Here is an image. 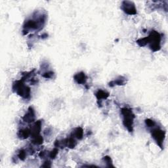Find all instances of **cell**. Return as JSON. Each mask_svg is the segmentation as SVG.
<instances>
[{
	"mask_svg": "<svg viewBox=\"0 0 168 168\" xmlns=\"http://www.w3.org/2000/svg\"><path fill=\"white\" fill-rule=\"evenodd\" d=\"M121 114L123 116V124L128 132L132 133L133 131V120L135 118V115L132 110L124 107L121 109Z\"/></svg>",
	"mask_w": 168,
	"mask_h": 168,
	"instance_id": "cell-1",
	"label": "cell"
},
{
	"mask_svg": "<svg viewBox=\"0 0 168 168\" xmlns=\"http://www.w3.org/2000/svg\"><path fill=\"white\" fill-rule=\"evenodd\" d=\"M13 90L17 95L23 97L25 99H28L30 98V93H31L30 88L25 85L24 81L22 80L13 83Z\"/></svg>",
	"mask_w": 168,
	"mask_h": 168,
	"instance_id": "cell-2",
	"label": "cell"
},
{
	"mask_svg": "<svg viewBox=\"0 0 168 168\" xmlns=\"http://www.w3.org/2000/svg\"><path fill=\"white\" fill-rule=\"evenodd\" d=\"M148 38L149 39V43L150 44V49L154 52L159 51L161 48V36L160 33L155 30H152Z\"/></svg>",
	"mask_w": 168,
	"mask_h": 168,
	"instance_id": "cell-3",
	"label": "cell"
},
{
	"mask_svg": "<svg viewBox=\"0 0 168 168\" xmlns=\"http://www.w3.org/2000/svg\"><path fill=\"white\" fill-rule=\"evenodd\" d=\"M151 133H152V137L153 139L156 140V143L158 144L161 149L163 148V143L165 139V132L162 131L160 128H155L153 129L151 131Z\"/></svg>",
	"mask_w": 168,
	"mask_h": 168,
	"instance_id": "cell-4",
	"label": "cell"
},
{
	"mask_svg": "<svg viewBox=\"0 0 168 168\" xmlns=\"http://www.w3.org/2000/svg\"><path fill=\"white\" fill-rule=\"evenodd\" d=\"M121 9L123 10L124 13L129 15H134L137 14V9L135 4L132 1H124L121 5Z\"/></svg>",
	"mask_w": 168,
	"mask_h": 168,
	"instance_id": "cell-5",
	"label": "cell"
},
{
	"mask_svg": "<svg viewBox=\"0 0 168 168\" xmlns=\"http://www.w3.org/2000/svg\"><path fill=\"white\" fill-rule=\"evenodd\" d=\"M22 120L26 123H32L35 120V112L32 106H30L28 109L27 112L23 116Z\"/></svg>",
	"mask_w": 168,
	"mask_h": 168,
	"instance_id": "cell-6",
	"label": "cell"
},
{
	"mask_svg": "<svg viewBox=\"0 0 168 168\" xmlns=\"http://www.w3.org/2000/svg\"><path fill=\"white\" fill-rule=\"evenodd\" d=\"M41 128H42V121L41 120H38V122H36L34 125H33L31 129V135L32 137H34L36 136L39 135V133L40 131H41Z\"/></svg>",
	"mask_w": 168,
	"mask_h": 168,
	"instance_id": "cell-7",
	"label": "cell"
},
{
	"mask_svg": "<svg viewBox=\"0 0 168 168\" xmlns=\"http://www.w3.org/2000/svg\"><path fill=\"white\" fill-rule=\"evenodd\" d=\"M74 79L78 84H85L87 82V77L85 74V73L83 72H80L77 73L74 76Z\"/></svg>",
	"mask_w": 168,
	"mask_h": 168,
	"instance_id": "cell-8",
	"label": "cell"
},
{
	"mask_svg": "<svg viewBox=\"0 0 168 168\" xmlns=\"http://www.w3.org/2000/svg\"><path fill=\"white\" fill-rule=\"evenodd\" d=\"M126 83H127V78L123 76H120L119 78H117L116 80H113V81L110 82L109 84V85L110 87H112L115 85H125V84H126Z\"/></svg>",
	"mask_w": 168,
	"mask_h": 168,
	"instance_id": "cell-9",
	"label": "cell"
},
{
	"mask_svg": "<svg viewBox=\"0 0 168 168\" xmlns=\"http://www.w3.org/2000/svg\"><path fill=\"white\" fill-rule=\"evenodd\" d=\"M95 96L98 101L101 102L103 99H106L109 97V93L105 91L100 89L95 93Z\"/></svg>",
	"mask_w": 168,
	"mask_h": 168,
	"instance_id": "cell-10",
	"label": "cell"
},
{
	"mask_svg": "<svg viewBox=\"0 0 168 168\" xmlns=\"http://www.w3.org/2000/svg\"><path fill=\"white\" fill-rule=\"evenodd\" d=\"M17 135L19 138L21 139H27L30 135H31V131L29 129H21L18 132Z\"/></svg>",
	"mask_w": 168,
	"mask_h": 168,
	"instance_id": "cell-11",
	"label": "cell"
},
{
	"mask_svg": "<svg viewBox=\"0 0 168 168\" xmlns=\"http://www.w3.org/2000/svg\"><path fill=\"white\" fill-rule=\"evenodd\" d=\"M72 135L78 139L79 140H81L83 139V130L82 127H76L72 133Z\"/></svg>",
	"mask_w": 168,
	"mask_h": 168,
	"instance_id": "cell-12",
	"label": "cell"
},
{
	"mask_svg": "<svg viewBox=\"0 0 168 168\" xmlns=\"http://www.w3.org/2000/svg\"><path fill=\"white\" fill-rule=\"evenodd\" d=\"M149 39L148 37H146V38H140L137 41V43L140 47L146 46L147 44H149Z\"/></svg>",
	"mask_w": 168,
	"mask_h": 168,
	"instance_id": "cell-13",
	"label": "cell"
},
{
	"mask_svg": "<svg viewBox=\"0 0 168 168\" xmlns=\"http://www.w3.org/2000/svg\"><path fill=\"white\" fill-rule=\"evenodd\" d=\"M43 139L41 135H38L34 137H32V143L33 144H36V145H39V144H42L43 143Z\"/></svg>",
	"mask_w": 168,
	"mask_h": 168,
	"instance_id": "cell-14",
	"label": "cell"
},
{
	"mask_svg": "<svg viewBox=\"0 0 168 168\" xmlns=\"http://www.w3.org/2000/svg\"><path fill=\"white\" fill-rule=\"evenodd\" d=\"M103 161L106 163V164L107 165V167H114L113 164H112V159L110 158V157L106 156L103 158Z\"/></svg>",
	"mask_w": 168,
	"mask_h": 168,
	"instance_id": "cell-15",
	"label": "cell"
},
{
	"mask_svg": "<svg viewBox=\"0 0 168 168\" xmlns=\"http://www.w3.org/2000/svg\"><path fill=\"white\" fill-rule=\"evenodd\" d=\"M26 150H24V149H21V150H20L19 151V152L18 154V158H19L22 160V161H24L26 158Z\"/></svg>",
	"mask_w": 168,
	"mask_h": 168,
	"instance_id": "cell-16",
	"label": "cell"
},
{
	"mask_svg": "<svg viewBox=\"0 0 168 168\" xmlns=\"http://www.w3.org/2000/svg\"><path fill=\"white\" fill-rule=\"evenodd\" d=\"M58 152H59L58 149H56V148H55V149H53L51 151V152L49 153V157L51 158V159H55V158L56 157L57 154H58Z\"/></svg>",
	"mask_w": 168,
	"mask_h": 168,
	"instance_id": "cell-17",
	"label": "cell"
},
{
	"mask_svg": "<svg viewBox=\"0 0 168 168\" xmlns=\"http://www.w3.org/2000/svg\"><path fill=\"white\" fill-rule=\"evenodd\" d=\"M53 76H54V72H52V71H48V72H44L42 74V76L43 77V78H52Z\"/></svg>",
	"mask_w": 168,
	"mask_h": 168,
	"instance_id": "cell-18",
	"label": "cell"
},
{
	"mask_svg": "<svg viewBox=\"0 0 168 168\" xmlns=\"http://www.w3.org/2000/svg\"><path fill=\"white\" fill-rule=\"evenodd\" d=\"M145 123L146 126H148L149 127H154V126H156V123L154 121L150 120V119H147L145 120Z\"/></svg>",
	"mask_w": 168,
	"mask_h": 168,
	"instance_id": "cell-19",
	"label": "cell"
},
{
	"mask_svg": "<svg viewBox=\"0 0 168 168\" xmlns=\"http://www.w3.org/2000/svg\"><path fill=\"white\" fill-rule=\"evenodd\" d=\"M51 166V162H50L49 161H48V160H47L46 162H45L44 164H43V165L42 166V167H50Z\"/></svg>",
	"mask_w": 168,
	"mask_h": 168,
	"instance_id": "cell-20",
	"label": "cell"
}]
</instances>
